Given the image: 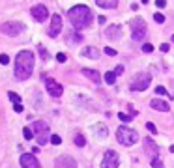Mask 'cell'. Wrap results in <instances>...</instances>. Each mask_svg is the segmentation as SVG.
Masks as SVG:
<instances>
[{
    "label": "cell",
    "instance_id": "obj_1",
    "mask_svg": "<svg viewBox=\"0 0 174 168\" xmlns=\"http://www.w3.org/2000/svg\"><path fill=\"white\" fill-rule=\"evenodd\" d=\"M68 19H69V23L73 24V28L79 32V30H84L92 24L94 13H92V9L88 6L79 4V6H73L71 9H68Z\"/></svg>",
    "mask_w": 174,
    "mask_h": 168
},
{
    "label": "cell",
    "instance_id": "obj_2",
    "mask_svg": "<svg viewBox=\"0 0 174 168\" xmlns=\"http://www.w3.org/2000/svg\"><path fill=\"white\" fill-rule=\"evenodd\" d=\"M34 69V54L30 50H21L15 58V77L19 80H26Z\"/></svg>",
    "mask_w": 174,
    "mask_h": 168
},
{
    "label": "cell",
    "instance_id": "obj_3",
    "mask_svg": "<svg viewBox=\"0 0 174 168\" xmlns=\"http://www.w3.org/2000/svg\"><path fill=\"white\" fill-rule=\"evenodd\" d=\"M116 138H118V142L124 144V146H133L137 140H139V135H137V131L131 129V127L120 125L118 131H116Z\"/></svg>",
    "mask_w": 174,
    "mask_h": 168
},
{
    "label": "cell",
    "instance_id": "obj_4",
    "mask_svg": "<svg viewBox=\"0 0 174 168\" xmlns=\"http://www.w3.org/2000/svg\"><path fill=\"white\" fill-rule=\"evenodd\" d=\"M146 23H144V19H140V17H137V19H133L131 21V32H133V39L135 41H142V39L146 38Z\"/></svg>",
    "mask_w": 174,
    "mask_h": 168
},
{
    "label": "cell",
    "instance_id": "obj_5",
    "mask_svg": "<svg viewBox=\"0 0 174 168\" xmlns=\"http://www.w3.org/2000/svg\"><path fill=\"white\" fill-rule=\"evenodd\" d=\"M32 133L34 136H38V142L39 144H47V140H49V127L45 121H34L32 123Z\"/></svg>",
    "mask_w": 174,
    "mask_h": 168
},
{
    "label": "cell",
    "instance_id": "obj_6",
    "mask_svg": "<svg viewBox=\"0 0 174 168\" xmlns=\"http://www.w3.org/2000/svg\"><path fill=\"white\" fill-rule=\"evenodd\" d=\"M152 82V75L150 73H137L131 80V90H137V91H142L146 90Z\"/></svg>",
    "mask_w": 174,
    "mask_h": 168
},
{
    "label": "cell",
    "instance_id": "obj_7",
    "mask_svg": "<svg viewBox=\"0 0 174 168\" xmlns=\"http://www.w3.org/2000/svg\"><path fill=\"white\" fill-rule=\"evenodd\" d=\"M24 30V24L23 23H13V21H8L4 24H0V32L6 34V35H11V38H15V35H19Z\"/></svg>",
    "mask_w": 174,
    "mask_h": 168
},
{
    "label": "cell",
    "instance_id": "obj_8",
    "mask_svg": "<svg viewBox=\"0 0 174 168\" xmlns=\"http://www.w3.org/2000/svg\"><path fill=\"white\" fill-rule=\"evenodd\" d=\"M120 166V157L114 150H107L101 161V168H118Z\"/></svg>",
    "mask_w": 174,
    "mask_h": 168
},
{
    "label": "cell",
    "instance_id": "obj_9",
    "mask_svg": "<svg viewBox=\"0 0 174 168\" xmlns=\"http://www.w3.org/2000/svg\"><path fill=\"white\" fill-rule=\"evenodd\" d=\"M45 88H47V91L53 95V97H60V95L64 94L62 84H58L54 79H51V77H45Z\"/></svg>",
    "mask_w": 174,
    "mask_h": 168
},
{
    "label": "cell",
    "instance_id": "obj_10",
    "mask_svg": "<svg viewBox=\"0 0 174 168\" xmlns=\"http://www.w3.org/2000/svg\"><path fill=\"white\" fill-rule=\"evenodd\" d=\"M30 13H32V17L36 19L38 23H45L49 17V9L43 6V4H36V6L30 9Z\"/></svg>",
    "mask_w": 174,
    "mask_h": 168
},
{
    "label": "cell",
    "instance_id": "obj_11",
    "mask_svg": "<svg viewBox=\"0 0 174 168\" xmlns=\"http://www.w3.org/2000/svg\"><path fill=\"white\" fill-rule=\"evenodd\" d=\"M142 144H144V151H146V155L150 157V159H157V155H159V147H157L155 142H153L150 136H148V138L142 140Z\"/></svg>",
    "mask_w": 174,
    "mask_h": 168
},
{
    "label": "cell",
    "instance_id": "obj_12",
    "mask_svg": "<svg viewBox=\"0 0 174 168\" xmlns=\"http://www.w3.org/2000/svg\"><path fill=\"white\" fill-rule=\"evenodd\" d=\"M60 30H62V17H60L58 13H54L53 17H51V26H49V35L51 38H56V35L60 34Z\"/></svg>",
    "mask_w": 174,
    "mask_h": 168
},
{
    "label": "cell",
    "instance_id": "obj_13",
    "mask_svg": "<svg viewBox=\"0 0 174 168\" xmlns=\"http://www.w3.org/2000/svg\"><path fill=\"white\" fill-rule=\"evenodd\" d=\"M54 166L56 168H77V161L69 155H62L54 161Z\"/></svg>",
    "mask_w": 174,
    "mask_h": 168
},
{
    "label": "cell",
    "instance_id": "obj_14",
    "mask_svg": "<svg viewBox=\"0 0 174 168\" xmlns=\"http://www.w3.org/2000/svg\"><path fill=\"white\" fill-rule=\"evenodd\" d=\"M21 166L23 168H41L39 161L36 159L34 155H30V153H23L21 155Z\"/></svg>",
    "mask_w": 174,
    "mask_h": 168
},
{
    "label": "cell",
    "instance_id": "obj_15",
    "mask_svg": "<svg viewBox=\"0 0 174 168\" xmlns=\"http://www.w3.org/2000/svg\"><path fill=\"white\" fill-rule=\"evenodd\" d=\"M105 38L107 39H120L122 38V26L120 24H111L105 28Z\"/></svg>",
    "mask_w": 174,
    "mask_h": 168
},
{
    "label": "cell",
    "instance_id": "obj_16",
    "mask_svg": "<svg viewBox=\"0 0 174 168\" xmlns=\"http://www.w3.org/2000/svg\"><path fill=\"white\" fill-rule=\"evenodd\" d=\"M150 106H152V108H155V110H161V112H168V110H170V105H168L165 99H152Z\"/></svg>",
    "mask_w": 174,
    "mask_h": 168
},
{
    "label": "cell",
    "instance_id": "obj_17",
    "mask_svg": "<svg viewBox=\"0 0 174 168\" xmlns=\"http://www.w3.org/2000/svg\"><path fill=\"white\" fill-rule=\"evenodd\" d=\"M83 73H84V77H88L94 84H101V75L96 69H83Z\"/></svg>",
    "mask_w": 174,
    "mask_h": 168
},
{
    "label": "cell",
    "instance_id": "obj_18",
    "mask_svg": "<svg viewBox=\"0 0 174 168\" xmlns=\"http://www.w3.org/2000/svg\"><path fill=\"white\" fill-rule=\"evenodd\" d=\"M92 131H94V135L98 136V138H105V136L109 135V131H107V127L103 123H96L94 127H92Z\"/></svg>",
    "mask_w": 174,
    "mask_h": 168
},
{
    "label": "cell",
    "instance_id": "obj_19",
    "mask_svg": "<svg viewBox=\"0 0 174 168\" xmlns=\"http://www.w3.org/2000/svg\"><path fill=\"white\" fill-rule=\"evenodd\" d=\"M83 56L92 58V60H98L99 58V50L96 49V47H86V49H83Z\"/></svg>",
    "mask_w": 174,
    "mask_h": 168
},
{
    "label": "cell",
    "instance_id": "obj_20",
    "mask_svg": "<svg viewBox=\"0 0 174 168\" xmlns=\"http://www.w3.org/2000/svg\"><path fill=\"white\" fill-rule=\"evenodd\" d=\"M81 41H83V35H81L79 32L68 34V45H77V43H81Z\"/></svg>",
    "mask_w": 174,
    "mask_h": 168
},
{
    "label": "cell",
    "instance_id": "obj_21",
    "mask_svg": "<svg viewBox=\"0 0 174 168\" xmlns=\"http://www.w3.org/2000/svg\"><path fill=\"white\" fill-rule=\"evenodd\" d=\"M99 8H116L118 6V0H96Z\"/></svg>",
    "mask_w": 174,
    "mask_h": 168
},
{
    "label": "cell",
    "instance_id": "obj_22",
    "mask_svg": "<svg viewBox=\"0 0 174 168\" xmlns=\"http://www.w3.org/2000/svg\"><path fill=\"white\" fill-rule=\"evenodd\" d=\"M105 82L107 84H114L116 82V75L112 73V71H107V73H105Z\"/></svg>",
    "mask_w": 174,
    "mask_h": 168
},
{
    "label": "cell",
    "instance_id": "obj_23",
    "mask_svg": "<svg viewBox=\"0 0 174 168\" xmlns=\"http://www.w3.org/2000/svg\"><path fill=\"white\" fill-rule=\"evenodd\" d=\"M75 144L79 146V147H83V146H86V138H84L81 133H77V135H75Z\"/></svg>",
    "mask_w": 174,
    "mask_h": 168
},
{
    "label": "cell",
    "instance_id": "obj_24",
    "mask_svg": "<svg viewBox=\"0 0 174 168\" xmlns=\"http://www.w3.org/2000/svg\"><path fill=\"white\" fill-rule=\"evenodd\" d=\"M38 50H39V56H41L43 60H49V52H47V49H45L43 45H39V47H38Z\"/></svg>",
    "mask_w": 174,
    "mask_h": 168
},
{
    "label": "cell",
    "instance_id": "obj_25",
    "mask_svg": "<svg viewBox=\"0 0 174 168\" xmlns=\"http://www.w3.org/2000/svg\"><path fill=\"white\" fill-rule=\"evenodd\" d=\"M51 144H54V146H60V144H62V138H60V136L58 135H51Z\"/></svg>",
    "mask_w": 174,
    "mask_h": 168
},
{
    "label": "cell",
    "instance_id": "obj_26",
    "mask_svg": "<svg viewBox=\"0 0 174 168\" xmlns=\"http://www.w3.org/2000/svg\"><path fill=\"white\" fill-rule=\"evenodd\" d=\"M23 136H24L26 140H32V138H34V133H32V129H28V127H26V129H23Z\"/></svg>",
    "mask_w": 174,
    "mask_h": 168
},
{
    "label": "cell",
    "instance_id": "obj_27",
    "mask_svg": "<svg viewBox=\"0 0 174 168\" xmlns=\"http://www.w3.org/2000/svg\"><path fill=\"white\" fill-rule=\"evenodd\" d=\"M118 116H120V120H122V121H126V123H129V121L133 120V116H131V114H124V112H120Z\"/></svg>",
    "mask_w": 174,
    "mask_h": 168
},
{
    "label": "cell",
    "instance_id": "obj_28",
    "mask_svg": "<svg viewBox=\"0 0 174 168\" xmlns=\"http://www.w3.org/2000/svg\"><path fill=\"white\" fill-rule=\"evenodd\" d=\"M8 97H9V99H11V101H13V103H21V97H19V95H17V94H15V91H9V94H8Z\"/></svg>",
    "mask_w": 174,
    "mask_h": 168
},
{
    "label": "cell",
    "instance_id": "obj_29",
    "mask_svg": "<svg viewBox=\"0 0 174 168\" xmlns=\"http://www.w3.org/2000/svg\"><path fill=\"white\" fill-rule=\"evenodd\" d=\"M142 52H153V45L152 43H144V45H142Z\"/></svg>",
    "mask_w": 174,
    "mask_h": 168
},
{
    "label": "cell",
    "instance_id": "obj_30",
    "mask_svg": "<svg viewBox=\"0 0 174 168\" xmlns=\"http://www.w3.org/2000/svg\"><path fill=\"white\" fill-rule=\"evenodd\" d=\"M153 21H155V23H165V15H163V13H155V15H153Z\"/></svg>",
    "mask_w": 174,
    "mask_h": 168
},
{
    "label": "cell",
    "instance_id": "obj_31",
    "mask_svg": "<svg viewBox=\"0 0 174 168\" xmlns=\"http://www.w3.org/2000/svg\"><path fill=\"white\" fill-rule=\"evenodd\" d=\"M0 64H2V65H8V64H9V56H8V54H0Z\"/></svg>",
    "mask_w": 174,
    "mask_h": 168
},
{
    "label": "cell",
    "instance_id": "obj_32",
    "mask_svg": "<svg viewBox=\"0 0 174 168\" xmlns=\"http://www.w3.org/2000/svg\"><path fill=\"white\" fill-rule=\"evenodd\" d=\"M155 94H157V95H168V91L163 88V86H157V88H155Z\"/></svg>",
    "mask_w": 174,
    "mask_h": 168
},
{
    "label": "cell",
    "instance_id": "obj_33",
    "mask_svg": "<svg viewBox=\"0 0 174 168\" xmlns=\"http://www.w3.org/2000/svg\"><path fill=\"white\" fill-rule=\"evenodd\" d=\"M56 60H58V62H60V64H64V62H66V60H68V56H66L64 52H58V54H56Z\"/></svg>",
    "mask_w": 174,
    "mask_h": 168
},
{
    "label": "cell",
    "instance_id": "obj_34",
    "mask_svg": "<svg viewBox=\"0 0 174 168\" xmlns=\"http://www.w3.org/2000/svg\"><path fill=\"white\" fill-rule=\"evenodd\" d=\"M146 129H148V131H150V133H152V135H155V133H157V129H155V125H153V123H150V121H148V123H146Z\"/></svg>",
    "mask_w": 174,
    "mask_h": 168
},
{
    "label": "cell",
    "instance_id": "obj_35",
    "mask_svg": "<svg viewBox=\"0 0 174 168\" xmlns=\"http://www.w3.org/2000/svg\"><path fill=\"white\" fill-rule=\"evenodd\" d=\"M152 166L153 168H163V162L159 159H152Z\"/></svg>",
    "mask_w": 174,
    "mask_h": 168
},
{
    "label": "cell",
    "instance_id": "obj_36",
    "mask_svg": "<svg viewBox=\"0 0 174 168\" xmlns=\"http://www.w3.org/2000/svg\"><path fill=\"white\" fill-rule=\"evenodd\" d=\"M105 54H107V56H116V50L111 49V47H105Z\"/></svg>",
    "mask_w": 174,
    "mask_h": 168
},
{
    "label": "cell",
    "instance_id": "obj_37",
    "mask_svg": "<svg viewBox=\"0 0 174 168\" xmlns=\"http://www.w3.org/2000/svg\"><path fill=\"white\" fill-rule=\"evenodd\" d=\"M112 73H114L116 77H118V75H122V73H124V67H122V65H116V67H114V71H112Z\"/></svg>",
    "mask_w": 174,
    "mask_h": 168
},
{
    "label": "cell",
    "instance_id": "obj_38",
    "mask_svg": "<svg viewBox=\"0 0 174 168\" xmlns=\"http://www.w3.org/2000/svg\"><path fill=\"white\" fill-rule=\"evenodd\" d=\"M159 49H161V52H167V50L170 49V45H168V43H161V47H159Z\"/></svg>",
    "mask_w": 174,
    "mask_h": 168
},
{
    "label": "cell",
    "instance_id": "obj_39",
    "mask_svg": "<svg viewBox=\"0 0 174 168\" xmlns=\"http://www.w3.org/2000/svg\"><path fill=\"white\" fill-rule=\"evenodd\" d=\"M155 6H157V8H165L167 2H165V0H155Z\"/></svg>",
    "mask_w": 174,
    "mask_h": 168
},
{
    "label": "cell",
    "instance_id": "obj_40",
    "mask_svg": "<svg viewBox=\"0 0 174 168\" xmlns=\"http://www.w3.org/2000/svg\"><path fill=\"white\" fill-rule=\"evenodd\" d=\"M15 105V112H23V105L21 103H13Z\"/></svg>",
    "mask_w": 174,
    "mask_h": 168
},
{
    "label": "cell",
    "instance_id": "obj_41",
    "mask_svg": "<svg viewBox=\"0 0 174 168\" xmlns=\"http://www.w3.org/2000/svg\"><path fill=\"white\" fill-rule=\"evenodd\" d=\"M98 21H99L101 24H105V17H103V15H99V17H98Z\"/></svg>",
    "mask_w": 174,
    "mask_h": 168
},
{
    "label": "cell",
    "instance_id": "obj_42",
    "mask_svg": "<svg viewBox=\"0 0 174 168\" xmlns=\"http://www.w3.org/2000/svg\"><path fill=\"white\" fill-rule=\"evenodd\" d=\"M140 2H142V4H148V2H150V0H140Z\"/></svg>",
    "mask_w": 174,
    "mask_h": 168
},
{
    "label": "cell",
    "instance_id": "obj_43",
    "mask_svg": "<svg viewBox=\"0 0 174 168\" xmlns=\"http://www.w3.org/2000/svg\"><path fill=\"white\" fill-rule=\"evenodd\" d=\"M170 153H174V146H170Z\"/></svg>",
    "mask_w": 174,
    "mask_h": 168
},
{
    "label": "cell",
    "instance_id": "obj_44",
    "mask_svg": "<svg viewBox=\"0 0 174 168\" xmlns=\"http://www.w3.org/2000/svg\"><path fill=\"white\" fill-rule=\"evenodd\" d=\"M170 39H172V43H174V35H172V38H170Z\"/></svg>",
    "mask_w": 174,
    "mask_h": 168
}]
</instances>
